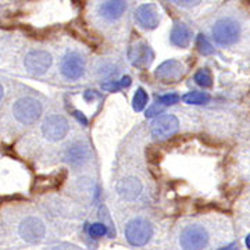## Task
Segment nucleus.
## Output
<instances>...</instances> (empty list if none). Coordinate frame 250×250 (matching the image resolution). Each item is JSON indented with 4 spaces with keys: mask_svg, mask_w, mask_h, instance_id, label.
<instances>
[{
    "mask_svg": "<svg viewBox=\"0 0 250 250\" xmlns=\"http://www.w3.org/2000/svg\"><path fill=\"white\" fill-rule=\"evenodd\" d=\"M218 250H235V243H231V245H228V246L221 248V249H218Z\"/></svg>",
    "mask_w": 250,
    "mask_h": 250,
    "instance_id": "nucleus-28",
    "label": "nucleus"
},
{
    "mask_svg": "<svg viewBox=\"0 0 250 250\" xmlns=\"http://www.w3.org/2000/svg\"><path fill=\"white\" fill-rule=\"evenodd\" d=\"M70 124L67 118L62 116H50L45 120L42 125V132L49 141H62L65 135L68 134Z\"/></svg>",
    "mask_w": 250,
    "mask_h": 250,
    "instance_id": "nucleus-7",
    "label": "nucleus"
},
{
    "mask_svg": "<svg viewBox=\"0 0 250 250\" xmlns=\"http://www.w3.org/2000/svg\"><path fill=\"white\" fill-rule=\"evenodd\" d=\"M178 118L175 116H172V114L157 117L152 123V126H150L152 135L156 139H159V141H164V139H168L171 136H174L178 132Z\"/></svg>",
    "mask_w": 250,
    "mask_h": 250,
    "instance_id": "nucleus-5",
    "label": "nucleus"
},
{
    "mask_svg": "<svg viewBox=\"0 0 250 250\" xmlns=\"http://www.w3.org/2000/svg\"><path fill=\"white\" fill-rule=\"evenodd\" d=\"M202 0H175V3H178L182 7H193L197 6Z\"/></svg>",
    "mask_w": 250,
    "mask_h": 250,
    "instance_id": "nucleus-25",
    "label": "nucleus"
},
{
    "mask_svg": "<svg viewBox=\"0 0 250 250\" xmlns=\"http://www.w3.org/2000/svg\"><path fill=\"white\" fill-rule=\"evenodd\" d=\"M208 243V233L200 225H189L179 236L182 250H203Z\"/></svg>",
    "mask_w": 250,
    "mask_h": 250,
    "instance_id": "nucleus-4",
    "label": "nucleus"
},
{
    "mask_svg": "<svg viewBox=\"0 0 250 250\" xmlns=\"http://www.w3.org/2000/svg\"><path fill=\"white\" fill-rule=\"evenodd\" d=\"M135 18L138 24L146 29H154L160 22V11L159 7L153 3H145L139 6L135 11Z\"/></svg>",
    "mask_w": 250,
    "mask_h": 250,
    "instance_id": "nucleus-11",
    "label": "nucleus"
},
{
    "mask_svg": "<svg viewBox=\"0 0 250 250\" xmlns=\"http://www.w3.org/2000/svg\"><path fill=\"white\" fill-rule=\"evenodd\" d=\"M45 224L36 217H27L20 224V236L28 243H36L45 236Z\"/></svg>",
    "mask_w": 250,
    "mask_h": 250,
    "instance_id": "nucleus-6",
    "label": "nucleus"
},
{
    "mask_svg": "<svg viewBox=\"0 0 250 250\" xmlns=\"http://www.w3.org/2000/svg\"><path fill=\"white\" fill-rule=\"evenodd\" d=\"M13 114L21 124H34L42 114V104L34 98H21L14 103Z\"/></svg>",
    "mask_w": 250,
    "mask_h": 250,
    "instance_id": "nucleus-2",
    "label": "nucleus"
},
{
    "mask_svg": "<svg viewBox=\"0 0 250 250\" xmlns=\"http://www.w3.org/2000/svg\"><path fill=\"white\" fill-rule=\"evenodd\" d=\"M52 56L45 52V50H34V52H29L25 56V68L31 74H35V75H42L45 74L50 65H52Z\"/></svg>",
    "mask_w": 250,
    "mask_h": 250,
    "instance_id": "nucleus-8",
    "label": "nucleus"
},
{
    "mask_svg": "<svg viewBox=\"0 0 250 250\" xmlns=\"http://www.w3.org/2000/svg\"><path fill=\"white\" fill-rule=\"evenodd\" d=\"M75 114H77V117H78V120H80V121H82V124H88V121H86V118H85V117L82 116V113H78V111H77V113H75Z\"/></svg>",
    "mask_w": 250,
    "mask_h": 250,
    "instance_id": "nucleus-27",
    "label": "nucleus"
},
{
    "mask_svg": "<svg viewBox=\"0 0 250 250\" xmlns=\"http://www.w3.org/2000/svg\"><path fill=\"white\" fill-rule=\"evenodd\" d=\"M3 96H4V89H3V86H1V83H0V102H1Z\"/></svg>",
    "mask_w": 250,
    "mask_h": 250,
    "instance_id": "nucleus-29",
    "label": "nucleus"
},
{
    "mask_svg": "<svg viewBox=\"0 0 250 250\" xmlns=\"http://www.w3.org/2000/svg\"><path fill=\"white\" fill-rule=\"evenodd\" d=\"M126 10V0H103L98 7L100 17L106 21H117L123 17Z\"/></svg>",
    "mask_w": 250,
    "mask_h": 250,
    "instance_id": "nucleus-12",
    "label": "nucleus"
},
{
    "mask_svg": "<svg viewBox=\"0 0 250 250\" xmlns=\"http://www.w3.org/2000/svg\"><path fill=\"white\" fill-rule=\"evenodd\" d=\"M179 99L181 98H179L177 93H168V95L161 96V98L159 99V102H160V104H163V106H172V104L178 103Z\"/></svg>",
    "mask_w": 250,
    "mask_h": 250,
    "instance_id": "nucleus-22",
    "label": "nucleus"
},
{
    "mask_svg": "<svg viewBox=\"0 0 250 250\" xmlns=\"http://www.w3.org/2000/svg\"><path fill=\"white\" fill-rule=\"evenodd\" d=\"M182 99L188 104H205V103H208L210 96L206 92H190V93H187Z\"/></svg>",
    "mask_w": 250,
    "mask_h": 250,
    "instance_id": "nucleus-17",
    "label": "nucleus"
},
{
    "mask_svg": "<svg viewBox=\"0 0 250 250\" xmlns=\"http://www.w3.org/2000/svg\"><path fill=\"white\" fill-rule=\"evenodd\" d=\"M195 81L197 85H200L202 88H210L213 85V78L208 70H200L195 74Z\"/></svg>",
    "mask_w": 250,
    "mask_h": 250,
    "instance_id": "nucleus-18",
    "label": "nucleus"
},
{
    "mask_svg": "<svg viewBox=\"0 0 250 250\" xmlns=\"http://www.w3.org/2000/svg\"><path fill=\"white\" fill-rule=\"evenodd\" d=\"M147 93L142 89V88H139V89L136 90V93H135L134 96V102H132V106H134L135 111H142L145 106L147 104Z\"/></svg>",
    "mask_w": 250,
    "mask_h": 250,
    "instance_id": "nucleus-19",
    "label": "nucleus"
},
{
    "mask_svg": "<svg viewBox=\"0 0 250 250\" xmlns=\"http://www.w3.org/2000/svg\"><path fill=\"white\" fill-rule=\"evenodd\" d=\"M120 82H121V86H123V88H125V86H129V85H131V78H129V77H124V78L120 81Z\"/></svg>",
    "mask_w": 250,
    "mask_h": 250,
    "instance_id": "nucleus-26",
    "label": "nucleus"
},
{
    "mask_svg": "<svg viewBox=\"0 0 250 250\" xmlns=\"http://www.w3.org/2000/svg\"><path fill=\"white\" fill-rule=\"evenodd\" d=\"M60 68L67 80H78L85 72V60L81 54L71 52L64 56Z\"/></svg>",
    "mask_w": 250,
    "mask_h": 250,
    "instance_id": "nucleus-9",
    "label": "nucleus"
},
{
    "mask_svg": "<svg viewBox=\"0 0 250 250\" xmlns=\"http://www.w3.org/2000/svg\"><path fill=\"white\" fill-rule=\"evenodd\" d=\"M152 236V224L143 218H135L125 227V238L132 246H145Z\"/></svg>",
    "mask_w": 250,
    "mask_h": 250,
    "instance_id": "nucleus-3",
    "label": "nucleus"
},
{
    "mask_svg": "<svg viewBox=\"0 0 250 250\" xmlns=\"http://www.w3.org/2000/svg\"><path fill=\"white\" fill-rule=\"evenodd\" d=\"M197 49H199V52L202 54H213L214 52V47L208 43V41L206 39L205 35H199L197 36Z\"/></svg>",
    "mask_w": 250,
    "mask_h": 250,
    "instance_id": "nucleus-21",
    "label": "nucleus"
},
{
    "mask_svg": "<svg viewBox=\"0 0 250 250\" xmlns=\"http://www.w3.org/2000/svg\"><path fill=\"white\" fill-rule=\"evenodd\" d=\"M88 157V147L83 143H74L71 146L67 147V150L64 153V159L67 163H70L71 166L77 167L81 166Z\"/></svg>",
    "mask_w": 250,
    "mask_h": 250,
    "instance_id": "nucleus-15",
    "label": "nucleus"
},
{
    "mask_svg": "<svg viewBox=\"0 0 250 250\" xmlns=\"http://www.w3.org/2000/svg\"><path fill=\"white\" fill-rule=\"evenodd\" d=\"M128 59L136 68H147L152 64L154 59L152 47L143 42H138L129 47L128 50Z\"/></svg>",
    "mask_w": 250,
    "mask_h": 250,
    "instance_id": "nucleus-10",
    "label": "nucleus"
},
{
    "mask_svg": "<svg viewBox=\"0 0 250 250\" xmlns=\"http://www.w3.org/2000/svg\"><path fill=\"white\" fill-rule=\"evenodd\" d=\"M241 25L232 18L218 20L213 27V38L220 46H231L239 41Z\"/></svg>",
    "mask_w": 250,
    "mask_h": 250,
    "instance_id": "nucleus-1",
    "label": "nucleus"
},
{
    "mask_svg": "<svg viewBox=\"0 0 250 250\" xmlns=\"http://www.w3.org/2000/svg\"><path fill=\"white\" fill-rule=\"evenodd\" d=\"M120 88H123L121 86V82H116V81H111V82H107V83L103 85V89L110 90V92H116Z\"/></svg>",
    "mask_w": 250,
    "mask_h": 250,
    "instance_id": "nucleus-24",
    "label": "nucleus"
},
{
    "mask_svg": "<svg viewBox=\"0 0 250 250\" xmlns=\"http://www.w3.org/2000/svg\"><path fill=\"white\" fill-rule=\"evenodd\" d=\"M163 107H164V106H163V104H160V103L157 102L156 104H153L152 107L146 111V117H153V116H156V114H159L161 110H163Z\"/></svg>",
    "mask_w": 250,
    "mask_h": 250,
    "instance_id": "nucleus-23",
    "label": "nucleus"
},
{
    "mask_svg": "<svg viewBox=\"0 0 250 250\" xmlns=\"http://www.w3.org/2000/svg\"><path fill=\"white\" fill-rule=\"evenodd\" d=\"M184 65L177 60H168L160 64L156 70V77L163 82H175L184 75Z\"/></svg>",
    "mask_w": 250,
    "mask_h": 250,
    "instance_id": "nucleus-13",
    "label": "nucleus"
},
{
    "mask_svg": "<svg viewBox=\"0 0 250 250\" xmlns=\"http://www.w3.org/2000/svg\"><path fill=\"white\" fill-rule=\"evenodd\" d=\"M192 39V31L188 25L178 22L171 31V43L178 47H188Z\"/></svg>",
    "mask_w": 250,
    "mask_h": 250,
    "instance_id": "nucleus-16",
    "label": "nucleus"
},
{
    "mask_svg": "<svg viewBox=\"0 0 250 250\" xmlns=\"http://www.w3.org/2000/svg\"><path fill=\"white\" fill-rule=\"evenodd\" d=\"M117 192L118 195L132 202L136 197H139L141 192H142V182L135 177H126L123 178L118 184H117Z\"/></svg>",
    "mask_w": 250,
    "mask_h": 250,
    "instance_id": "nucleus-14",
    "label": "nucleus"
},
{
    "mask_svg": "<svg viewBox=\"0 0 250 250\" xmlns=\"http://www.w3.org/2000/svg\"><path fill=\"white\" fill-rule=\"evenodd\" d=\"M88 231H89L90 236H93V238H100V236H104V235L108 232L107 225H106L104 223L92 224Z\"/></svg>",
    "mask_w": 250,
    "mask_h": 250,
    "instance_id": "nucleus-20",
    "label": "nucleus"
}]
</instances>
